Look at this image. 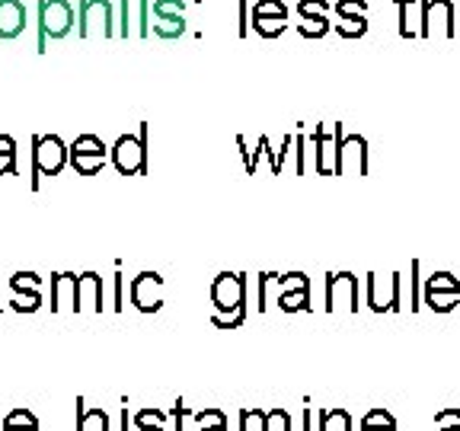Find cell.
Instances as JSON below:
<instances>
[{"instance_id":"1","label":"cell","mask_w":460,"mask_h":431,"mask_svg":"<svg viewBox=\"0 0 460 431\" xmlns=\"http://www.w3.org/2000/svg\"><path fill=\"white\" fill-rule=\"evenodd\" d=\"M112 157L115 170L122 176H137V172H147V125H141L137 135H122L112 144Z\"/></svg>"},{"instance_id":"2","label":"cell","mask_w":460,"mask_h":431,"mask_svg":"<svg viewBox=\"0 0 460 431\" xmlns=\"http://www.w3.org/2000/svg\"><path fill=\"white\" fill-rule=\"evenodd\" d=\"M74 26V10L67 0H39V51H45L49 39H65Z\"/></svg>"},{"instance_id":"3","label":"cell","mask_w":460,"mask_h":431,"mask_svg":"<svg viewBox=\"0 0 460 431\" xmlns=\"http://www.w3.org/2000/svg\"><path fill=\"white\" fill-rule=\"evenodd\" d=\"M71 160V147L58 135H39L32 141V163H36V176H58Z\"/></svg>"},{"instance_id":"4","label":"cell","mask_w":460,"mask_h":431,"mask_svg":"<svg viewBox=\"0 0 460 431\" xmlns=\"http://www.w3.org/2000/svg\"><path fill=\"white\" fill-rule=\"evenodd\" d=\"M71 163L80 176H93V172H100L102 163H106V144L96 135H80L77 141L71 144Z\"/></svg>"},{"instance_id":"5","label":"cell","mask_w":460,"mask_h":431,"mask_svg":"<svg viewBox=\"0 0 460 431\" xmlns=\"http://www.w3.org/2000/svg\"><path fill=\"white\" fill-rule=\"evenodd\" d=\"M93 26H102V36H112V4L109 0H84L80 7V36H93Z\"/></svg>"},{"instance_id":"6","label":"cell","mask_w":460,"mask_h":431,"mask_svg":"<svg viewBox=\"0 0 460 431\" xmlns=\"http://www.w3.org/2000/svg\"><path fill=\"white\" fill-rule=\"evenodd\" d=\"M211 301L217 310H243V275H217L211 287Z\"/></svg>"},{"instance_id":"7","label":"cell","mask_w":460,"mask_h":431,"mask_svg":"<svg viewBox=\"0 0 460 431\" xmlns=\"http://www.w3.org/2000/svg\"><path fill=\"white\" fill-rule=\"evenodd\" d=\"M326 303L330 310H358L355 303V275L349 272H339V275H330V287H326Z\"/></svg>"},{"instance_id":"8","label":"cell","mask_w":460,"mask_h":431,"mask_svg":"<svg viewBox=\"0 0 460 431\" xmlns=\"http://www.w3.org/2000/svg\"><path fill=\"white\" fill-rule=\"evenodd\" d=\"M26 29L22 0H0V39H16Z\"/></svg>"},{"instance_id":"9","label":"cell","mask_w":460,"mask_h":431,"mask_svg":"<svg viewBox=\"0 0 460 431\" xmlns=\"http://www.w3.org/2000/svg\"><path fill=\"white\" fill-rule=\"evenodd\" d=\"M157 285H164V278H160L157 272H141L135 281H131V301H135L137 310L151 313V310L160 307L157 297H147V287H157Z\"/></svg>"},{"instance_id":"10","label":"cell","mask_w":460,"mask_h":431,"mask_svg":"<svg viewBox=\"0 0 460 431\" xmlns=\"http://www.w3.org/2000/svg\"><path fill=\"white\" fill-rule=\"evenodd\" d=\"M314 141H316V157H320V160H316V170H320V172H336V144H332L330 131L316 128Z\"/></svg>"},{"instance_id":"11","label":"cell","mask_w":460,"mask_h":431,"mask_svg":"<svg viewBox=\"0 0 460 431\" xmlns=\"http://www.w3.org/2000/svg\"><path fill=\"white\" fill-rule=\"evenodd\" d=\"M77 301H86V307H93V310H100V307H102L100 278H96L93 272L80 275V281H77ZM77 307H80V303H77Z\"/></svg>"},{"instance_id":"12","label":"cell","mask_w":460,"mask_h":431,"mask_svg":"<svg viewBox=\"0 0 460 431\" xmlns=\"http://www.w3.org/2000/svg\"><path fill=\"white\" fill-rule=\"evenodd\" d=\"M332 29H336L342 39H361L367 32V16L365 13H355V16H336V22H332Z\"/></svg>"},{"instance_id":"13","label":"cell","mask_w":460,"mask_h":431,"mask_svg":"<svg viewBox=\"0 0 460 431\" xmlns=\"http://www.w3.org/2000/svg\"><path fill=\"white\" fill-rule=\"evenodd\" d=\"M0 431H39V418L29 409H13L4 416L0 422Z\"/></svg>"},{"instance_id":"14","label":"cell","mask_w":460,"mask_h":431,"mask_svg":"<svg viewBox=\"0 0 460 431\" xmlns=\"http://www.w3.org/2000/svg\"><path fill=\"white\" fill-rule=\"evenodd\" d=\"M250 26L256 29L262 39H279L288 29V20H281V16H256V20H250Z\"/></svg>"},{"instance_id":"15","label":"cell","mask_w":460,"mask_h":431,"mask_svg":"<svg viewBox=\"0 0 460 431\" xmlns=\"http://www.w3.org/2000/svg\"><path fill=\"white\" fill-rule=\"evenodd\" d=\"M182 32H186V20H182V16H160V20L154 22V36H160V39H180Z\"/></svg>"},{"instance_id":"16","label":"cell","mask_w":460,"mask_h":431,"mask_svg":"<svg viewBox=\"0 0 460 431\" xmlns=\"http://www.w3.org/2000/svg\"><path fill=\"white\" fill-rule=\"evenodd\" d=\"M330 10H332L330 0H301L297 4L301 20H330Z\"/></svg>"},{"instance_id":"17","label":"cell","mask_w":460,"mask_h":431,"mask_svg":"<svg viewBox=\"0 0 460 431\" xmlns=\"http://www.w3.org/2000/svg\"><path fill=\"white\" fill-rule=\"evenodd\" d=\"M16 172V144L10 135H0V176Z\"/></svg>"},{"instance_id":"18","label":"cell","mask_w":460,"mask_h":431,"mask_svg":"<svg viewBox=\"0 0 460 431\" xmlns=\"http://www.w3.org/2000/svg\"><path fill=\"white\" fill-rule=\"evenodd\" d=\"M256 16H281V20H288L285 0H256L250 20H256Z\"/></svg>"},{"instance_id":"19","label":"cell","mask_w":460,"mask_h":431,"mask_svg":"<svg viewBox=\"0 0 460 431\" xmlns=\"http://www.w3.org/2000/svg\"><path fill=\"white\" fill-rule=\"evenodd\" d=\"M186 13V0H154V16H182Z\"/></svg>"},{"instance_id":"20","label":"cell","mask_w":460,"mask_h":431,"mask_svg":"<svg viewBox=\"0 0 460 431\" xmlns=\"http://www.w3.org/2000/svg\"><path fill=\"white\" fill-rule=\"evenodd\" d=\"M332 13L336 16L367 13V0H332Z\"/></svg>"},{"instance_id":"21","label":"cell","mask_w":460,"mask_h":431,"mask_svg":"<svg viewBox=\"0 0 460 431\" xmlns=\"http://www.w3.org/2000/svg\"><path fill=\"white\" fill-rule=\"evenodd\" d=\"M297 32H301L304 39H320L330 32V20H304L301 26H297Z\"/></svg>"},{"instance_id":"22","label":"cell","mask_w":460,"mask_h":431,"mask_svg":"<svg viewBox=\"0 0 460 431\" xmlns=\"http://www.w3.org/2000/svg\"><path fill=\"white\" fill-rule=\"evenodd\" d=\"M410 4L412 0H396V10H400V36L402 39H416L419 32L410 26Z\"/></svg>"},{"instance_id":"23","label":"cell","mask_w":460,"mask_h":431,"mask_svg":"<svg viewBox=\"0 0 460 431\" xmlns=\"http://www.w3.org/2000/svg\"><path fill=\"white\" fill-rule=\"evenodd\" d=\"M10 285H13V291H22V287H29V291H36V287H39V278H36L32 272H16Z\"/></svg>"},{"instance_id":"24","label":"cell","mask_w":460,"mask_h":431,"mask_svg":"<svg viewBox=\"0 0 460 431\" xmlns=\"http://www.w3.org/2000/svg\"><path fill=\"white\" fill-rule=\"evenodd\" d=\"M250 32V20H246V0H240V36Z\"/></svg>"},{"instance_id":"25","label":"cell","mask_w":460,"mask_h":431,"mask_svg":"<svg viewBox=\"0 0 460 431\" xmlns=\"http://www.w3.org/2000/svg\"><path fill=\"white\" fill-rule=\"evenodd\" d=\"M122 36H128V0H122Z\"/></svg>"},{"instance_id":"26","label":"cell","mask_w":460,"mask_h":431,"mask_svg":"<svg viewBox=\"0 0 460 431\" xmlns=\"http://www.w3.org/2000/svg\"><path fill=\"white\" fill-rule=\"evenodd\" d=\"M457 13H460V4H457Z\"/></svg>"}]
</instances>
